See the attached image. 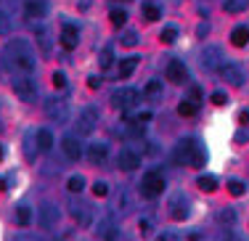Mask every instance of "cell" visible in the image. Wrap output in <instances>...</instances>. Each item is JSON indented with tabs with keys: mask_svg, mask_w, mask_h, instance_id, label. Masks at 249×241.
<instances>
[{
	"mask_svg": "<svg viewBox=\"0 0 249 241\" xmlns=\"http://www.w3.org/2000/svg\"><path fill=\"white\" fill-rule=\"evenodd\" d=\"M3 56H5V64H8L14 72H19V74H32L35 72V51L29 48L24 40L8 43L3 51Z\"/></svg>",
	"mask_w": 249,
	"mask_h": 241,
	"instance_id": "6da1fadb",
	"label": "cell"
},
{
	"mask_svg": "<svg viewBox=\"0 0 249 241\" xmlns=\"http://www.w3.org/2000/svg\"><path fill=\"white\" fill-rule=\"evenodd\" d=\"M175 162L199 170V167H204V162H207V151L201 149V143H196L194 138H183V140H178V146H175Z\"/></svg>",
	"mask_w": 249,
	"mask_h": 241,
	"instance_id": "7a4b0ae2",
	"label": "cell"
},
{
	"mask_svg": "<svg viewBox=\"0 0 249 241\" xmlns=\"http://www.w3.org/2000/svg\"><path fill=\"white\" fill-rule=\"evenodd\" d=\"M162 191H164V175L159 170H149L141 178V193L146 199H157V196H162Z\"/></svg>",
	"mask_w": 249,
	"mask_h": 241,
	"instance_id": "3957f363",
	"label": "cell"
},
{
	"mask_svg": "<svg viewBox=\"0 0 249 241\" xmlns=\"http://www.w3.org/2000/svg\"><path fill=\"white\" fill-rule=\"evenodd\" d=\"M11 85H14V93L24 103H32L35 98H37V85H35V80L29 77V74H19V77H14V80H11Z\"/></svg>",
	"mask_w": 249,
	"mask_h": 241,
	"instance_id": "277c9868",
	"label": "cell"
},
{
	"mask_svg": "<svg viewBox=\"0 0 249 241\" xmlns=\"http://www.w3.org/2000/svg\"><path fill=\"white\" fill-rule=\"evenodd\" d=\"M138 101H141V93L135 90V87H120V90H114V96H111V103H114L117 109H133Z\"/></svg>",
	"mask_w": 249,
	"mask_h": 241,
	"instance_id": "5b68a950",
	"label": "cell"
},
{
	"mask_svg": "<svg viewBox=\"0 0 249 241\" xmlns=\"http://www.w3.org/2000/svg\"><path fill=\"white\" fill-rule=\"evenodd\" d=\"M45 117L53 122H67L69 120V106H67V101H56V98H51V101H45Z\"/></svg>",
	"mask_w": 249,
	"mask_h": 241,
	"instance_id": "8992f818",
	"label": "cell"
},
{
	"mask_svg": "<svg viewBox=\"0 0 249 241\" xmlns=\"http://www.w3.org/2000/svg\"><path fill=\"white\" fill-rule=\"evenodd\" d=\"M98 125V111L96 109H85L77 117V135H90Z\"/></svg>",
	"mask_w": 249,
	"mask_h": 241,
	"instance_id": "52a82bcc",
	"label": "cell"
},
{
	"mask_svg": "<svg viewBox=\"0 0 249 241\" xmlns=\"http://www.w3.org/2000/svg\"><path fill=\"white\" fill-rule=\"evenodd\" d=\"M37 217H40V225H43V228H56V223H58L56 204L43 202V204H40V209H37Z\"/></svg>",
	"mask_w": 249,
	"mask_h": 241,
	"instance_id": "ba28073f",
	"label": "cell"
},
{
	"mask_svg": "<svg viewBox=\"0 0 249 241\" xmlns=\"http://www.w3.org/2000/svg\"><path fill=\"white\" fill-rule=\"evenodd\" d=\"M220 58H223V51L217 48V45H210V48H204V53H201V67H204L207 72H215V69H220Z\"/></svg>",
	"mask_w": 249,
	"mask_h": 241,
	"instance_id": "9c48e42d",
	"label": "cell"
},
{
	"mask_svg": "<svg viewBox=\"0 0 249 241\" xmlns=\"http://www.w3.org/2000/svg\"><path fill=\"white\" fill-rule=\"evenodd\" d=\"M48 14V3L45 0H24V16L32 21H40Z\"/></svg>",
	"mask_w": 249,
	"mask_h": 241,
	"instance_id": "30bf717a",
	"label": "cell"
},
{
	"mask_svg": "<svg viewBox=\"0 0 249 241\" xmlns=\"http://www.w3.org/2000/svg\"><path fill=\"white\" fill-rule=\"evenodd\" d=\"M220 74L225 82H231L233 87H239L241 82H244V69L239 67V64H223L220 67Z\"/></svg>",
	"mask_w": 249,
	"mask_h": 241,
	"instance_id": "8fae6325",
	"label": "cell"
},
{
	"mask_svg": "<svg viewBox=\"0 0 249 241\" xmlns=\"http://www.w3.org/2000/svg\"><path fill=\"white\" fill-rule=\"evenodd\" d=\"M186 77H188V69L183 61H170L167 64V80L173 82V85H183Z\"/></svg>",
	"mask_w": 249,
	"mask_h": 241,
	"instance_id": "7c38bea8",
	"label": "cell"
},
{
	"mask_svg": "<svg viewBox=\"0 0 249 241\" xmlns=\"http://www.w3.org/2000/svg\"><path fill=\"white\" fill-rule=\"evenodd\" d=\"M61 149H64V154H67L69 159H80V156H82V143H80L77 135H64V138H61Z\"/></svg>",
	"mask_w": 249,
	"mask_h": 241,
	"instance_id": "4fadbf2b",
	"label": "cell"
},
{
	"mask_svg": "<svg viewBox=\"0 0 249 241\" xmlns=\"http://www.w3.org/2000/svg\"><path fill=\"white\" fill-rule=\"evenodd\" d=\"M117 164H120V170H135L141 164V156L135 154L133 149H120V154H117Z\"/></svg>",
	"mask_w": 249,
	"mask_h": 241,
	"instance_id": "5bb4252c",
	"label": "cell"
},
{
	"mask_svg": "<svg viewBox=\"0 0 249 241\" xmlns=\"http://www.w3.org/2000/svg\"><path fill=\"white\" fill-rule=\"evenodd\" d=\"M77 43H80V32H77V27L74 24H64V29H61V45L67 51H74Z\"/></svg>",
	"mask_w": 249,
	"mask_h": 241,
	"instance_id": "9a60e30c",
	"label": "cell"
},
{
	"mask_svg": "<svg viewBox=\"0 0 249 241\" xmlns=\"http://www.w3.org/2000/svg\"><path fill=\"white\" fill-rule=\"evenodd\" d=\"M170 215H173V220H186L188 217V202H186V196H180V193H175L173 196V204H170Z\"/></svg>",
	"mask_w": 249,
	"mask_h": 241,
	"instance_id": "2e32d148",
	"label": "cell"
},
{
	"mask_svg": "<svg viewBox=\"0 0 249 241\" xmlns=\"http://www.w3.org/2000/svg\"><path fill=\"white\" fill-rule=\"evenodd\" d=\"M135 67H138V56H127L120 61V67H117V77L120 80H127L130 74L135 72Z\"/></svg>",
	"mask_w": 249,
	"mask_h": 241,
	"instance_id": "e0dca14e",
	"label": "cell"
},
{
	"mask_svg": "<svg viewBox=\"0 0 249 241\" xmlns=\"http://www.w3.org/2000/svg\"><path fill=\"white\" fill-rule=\"evenodd\" d=\"M106 154H109V146H106L104 140H98V143H90V149H88V159H90L93 164L104 162Z\"/></svg>",
	"mask_w": 249,
	"mask_h": 241,
	"instance_id": "ac0fdd59",
	"label": "cell"
},
{
	"mask_svg": "<svg viewBox=\"0 0 249 241\" xmlns=\"http://www.w3.org/2000/svg\"><path fill=\"white\" fill-rule=\"evenodd\" d=\"M231 43L236 45V48H244V45L249 43V27H244V24H239L231 32Z\"/></svg>",
	"mask_w": 249,
	"mask_h": 241,
	"instance_id": "d6986e66",
	"label": "cell"
},
{
	"mask_svg": "<svg viewBox=\"0 0 249 241\" xmlns=\"http://www.w3.org/2000/svg\"><path fill=\"white\" fill-rule=\"evenodd\" d=\"M143 96H146V98H151V101H157V98H162V80H151V82H146V87H143Z\"/></svg>",
	"mask_w": 249,
	"mask_h": 241,
	"instance_id": "ffe728a7",
	"label": "cell"
},
{
	"mask_svg": "<svg viewBox=\"0 0 249 241\" xmlns=\"http://www.w3.org/2000/svg\"><path fill=\"white\" fill-rule=\"evenodd\" d=\"M196 186L204 193H215L217 191V178H215V175H201V178L196 180Z\"/></svg>",
	"mask_w": 249,
	"mask_h": 241,
	"instance_id": "44dd1931",
	"label": "cell"
},
{
	"mask_svg": "<svg viewBox=\"0 0 249 241\" xmlns=\"http://www.w3.org/2000/svg\"><path fill=\"white\" fill-rule=\"evenodd\" d=\"M37 149L40 151H51L53 149V135H51V130H37Z\"/></svg>",
	"mask_w": 249,
	"mask_h": 241,
	"instance_id": "7402d4cb",
	"label": "cell"
},
{
	"mask_svg": "<svg viewBox=\"0 0 249 241\" xmlns=\"http://www.w3.org/2000/svg\"><path fill=\"white\" fill-rule=\"evenodd\" d=\"M16 223H19L21 228H27L29 223H32V209H29L27 204H19V207H16Z\"/></svg>",
	"mask_w": 249,
	"mask_h": 241,
	"instance_id": "603a6c76",
	"label": "cell"
},
{
	"mask_svg": "<svg viewBox=\"0 0 249 241\" xmlns=\"http://www.w3.org/2000/svg\"><path fill=\"white\" fill-rule=\"evenodd\" d=\"M249 0H223V8L228 11V14H241V11H247Z\"/></svg>",
	"mask_w": 249,
	"mask_h": 241,
	"instance_id": "cb8c5ba5",
	"label": "cell"
},
{
	"mask_svg": "<svg viewBox=\"0 0 249 241\" xmlns=\"http://www.w3.org/2000/svg\"><path fill=\"white\" fill-rule=\"evenodd\" d=\"M143 16H146L149 21H159V19H162V8L149 0V3H143Z\"/></svg>",
	"mask_w": 249,
	"mask_h": 241,
	"instance_id": "d4e9b609",
	"label": "cell"
},
{
	"mask_svg": "<svg viewBox=\"0 0 249 241\" xmlns=\"http://www.w3.org/2000/svg\"><path fill=\"white\" fill-rule=\"evenodd\" d=\"M98 233L104 236V241H114L117 239V231H114V225H111V220H101L98 223Z\"/></svg>",
	"mask_w": 249,
	"mask_h": 241,
	"instance_id": "484cf974",
	"label": "cell"
},
{
	"mask_svg": "<svg viewBox=\"0 0 249 241\" xmlns=\"http://www.w3.org/2000/svg\"><path fill=\"white\" fill-rule=\"evenodd\" d=\"M196 111H199L196 101H180V103H178V114H180V117H194Z\"/></svg>",
	"mask_w": 249,
	"mask_h": 241,
	"instance_id": "4316f807",
	"label": "cell"
},
{
	"mask_svg": "<svg viewBox=\"0 0 249 241\" xmlns=\"http://www.w3.org/2000/svg\"><path fill=\"white\" fill-rule=\"evenodd\" d=\"M159 40H162L164 45H173L175 40H178V27H175V24L164 27V29H162V34H159Z\"/></svg>",
	"mask_w": 249,
	"mask_h": 241,
	"instance_id": "83f0119b",
	"label": "cell"
},
{
	"mask_svg": "<svg viewBox=\"0 0 249 241\" xmlns=\"http://www.w3.org/2000/svg\"><path fill=\"white\" fill-rule=\"evenodd\" d=\"M109 19H111V24H114V27H124L127 14H124L122 8H111V11H109Z\"/></svg>",
	"mask_w": 249,
	"mask_h": 241,
	"instance_id": "f1b7e54d",
	"label": "cell"
},
{
	"mask_svg": "<svg viewBox=\"0 0 249 241\" xmlns=\"http://www.w3.org/2000/svg\"><path fill=\"white\" fill-rule=\"evenodd\" d=\"M67 188H69V193H80L82 188H85V180H82V175H72V178L67 180Z\"/></svg>",
	"mask_w": 249,
	"mask_h": 241,
	"instance_id": "f546056e",
	"label": "cell"
},
{
	"mask_svg": "<svg viewBox=\"0 0 249 241\" xmlns=\"http://www.w3.org/2000/svg\"><path fill=\"white\" fill-rule=\"evenodd\" d=\"M228 193H231V196H244L247 186L241 183V180H228Z\"/></svg>",
	"mask_w": 249,
	"mask_h": 241,
	"instance_id": "4dcf8cb0",
	"label": "cell"
},
{
	"mask_svg": "<svg viewBox=\"0 0 249 241\" xmlns=\"http://www.w3.org/2000/svg\"><path fill=\"white\" fill-rule=\"evenodd\" d=\"M11 34V16L5 11H0V37H8Z\"/></svg>",
	"mask_w": 249,
	"mask_h": 241,
	"instance_id": "1f68e13d",
	"label": "cell"
},
{
	"mask_svg": "<svg viewBox=\"0 0 249 241\" xmlns=\"http://www.w3.org/2000/svg\"><path fill=\"white\" fill-rule=\"evenodd\" d=\"M111 58H114V51H111V48H104V51H101V56H98V64H101V69L111 67Z\"/></svg>",
	"mask_w": 249,
	"mask_h": 241,
	"instance_id": "d6a6232c",
	"label": "cell"
},
{
	"mask_svg": "<svg viewBox=\"0 0 249 241\" xmlns=\"http://www.w3.org/2000/svg\"><path fill=\"white\" fill-rule=\"evenodd\" d=\"M151 228H154L151 217H141V220H138V233H141V236H149Z\"/></svg>",
	"mask_w": 249,
	"mask_h": 241,
	"instance_id": "836d02e7",
	"label": "cell"
},
{
	"mask_svg": "<svg viewBox=\"0 0 249 241\" xmlns=\"http://www.w3.org/2000/svg\"><path fill=\"white\" fill-rule=\"evenodd\" d=\"M51 82H53V87H56V90H64V87H67V77H64V72H53Z\"/></svg>",
	"mask_w": 249,
	"mask_h": 241,
	"instance_id": "e575fe53",
	"label": "cell"
},
{
	"mask_svg": "<svg viewBox=\"0 0 249 241\" xmlns=\"http://www.w3.org/2000/svg\"><path fill=\"white\" fill-rule=\"evenodd\" d=\"M93 193H96L98 199H104L106 193H109V183H104V180H96V183H93Z\"/></svg>",
	"mask_w": 249,
	"mask_h": 241,
	"instance_id": "d590c367",
	"label": "cell"
},
{
	"mask_svg": "<svg viewBox=\"0 0 249 241\" xmlns=\"http://www.w3.org/2000/svg\"><path fill=\"white\" fill-rule=\"evenodd\" d=\"M122 45H124V48H135V45H138V34H135V32H124L122 34Z\"/></svg>",
	"mask_w": 249,
	"mask_h": 241,
	"instance_id": "8d00e7d4",
	"label": "cell"
},
{
	"mask_svg": "<svg viewBox=\"0 0 249 241\" xmlns=\"http://www.w3.org/2000/svg\"><path fill=\"white\" fill-rule=\"evenodd\" d=\"M212 103H215V106H225V103H228V96H225V93H212Z\"/></svg>",
	"mask_w": 249,
	"mask_h": 241,
	"instance_id": "74e56055",
	"label": "cell"
},
{
	"mask_svg": "<svg viewBox=\"0 0 249 241\" xmlns=\"http://www.w3.org/2000/svg\"><path fill=\"white\" fill-rule=\"evenodd\" d=\"M217 220H220V223H228V225H231V223H233V220H236V215H233V212H231V209H223V212H220V215H217Z\"/></svg>",
	"mask_w": 249,
	"mask_h": 241,
	"instance_id": "f35d334b",
	"label": "cell"
},
{
	"mask_svg": "<svg viewBox=\"0 0 249 241\" xmlns=\"http://www.w3.org/2000/svg\"><path fill=\"white\" fill-rule=\"evenodd\" d=\"M207 32H210V24H207V21H204V24H199V27H196V34H199V37H204Z\"/></svg>",
	"mask_w": 249,
	"mask_h": 241,
	"instance_id": "ab89813d",
	"label": "cell"
},
{
	"mask_svg": "<svg viewBox=\"0 0 249 241\" xmlns=\"http://www.w3.org/2000/svg\"><path fill=\"white\" fill-rule=\"evenodd\" d=\"M88 87H90V90H96V87H101V80L98 77H88Z\"/></svg>",
	"mask_w": 249,
	"mask_h": 241,
	"instance_id": "60d3db41",
	"label": "cell"
},
{
	"mask_svg": "<svg viewBox=\"0 0 249 241\" xmlns=\"http://www.w3.org/2000/svg\"><path fill=\"white\" fill-rule=\"evenodd\" d=\"M239 122H241V125H249V109L239 111Z\"/></svg>",
	"mask_w": 249,
	"mask_h": 241,
	"instance_id": "b9f144b4",
	"label": "cell"
},
{
	"mask_svg": "<svg viewBox=\"0 0 249 241\" xmlns=\"http://www.w3.org/2000/svg\"><path fill=\"white\" fill-rule=\"evenodd\" d=\"M3 191H5V180L0 178V193H3Z\"/></svg>",
	"mask_w": 249,
	"mask_h": 241,
	"instance_id": "7bdbcfd3",
	"label": "cell"
},
{
	"mask_svg": "<svg viewBox=\"0 0 249 241\" xmlns=\"http://www.w3.org/2000/svg\"><path fill=\"white\" fill-rule=\"evenodd\" d=\"M0 159H3V149H0Z\"/></svg>",
	"mask_w": 249,
	"mask_h": 241,
	"instance_id": "ee69618b",
	"label": "cell"
}]
</instances>
